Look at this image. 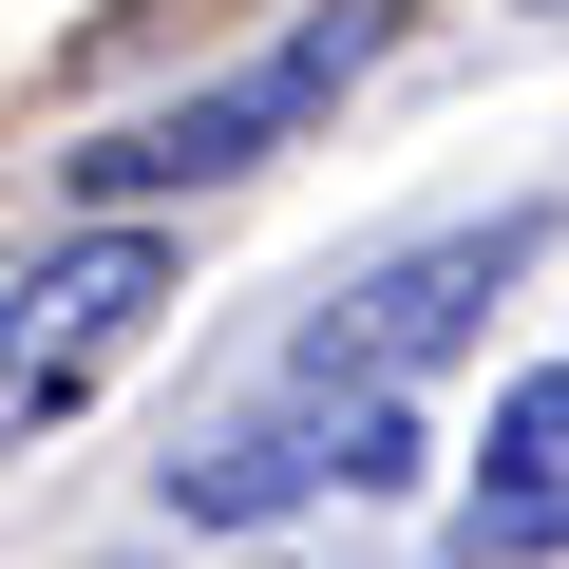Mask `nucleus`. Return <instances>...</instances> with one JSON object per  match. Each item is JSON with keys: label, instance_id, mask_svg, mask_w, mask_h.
Instances as JSON below:
<instances>
[{"label": "nucleus", "instance_id": "7ed1b4c3", "mask_svg": "<svg viewBox=\"0 0 569 569\" xmlns=\"http://www.w3.org/2000/svg\"><path fill=\"white\" fill-rule=\"evenodd\" d=\"M152 305H171V247H152V228H77V247H39L20 284H0V437L77 418V399L152 342Z\"/></svg>", "mask_w": 569, "mask_h": 569}, {"label": "nucleus", "instance_id": "f257e3e1", "mask_svg": "<svg viewBox=\"0 0 569 569\" xmlns=\"http://www.w3.org/2000/svg\"><path fill=\"white\" fill-rule=\"evenodd\" d=\"M550 247V209H493V228H418V247H380L361 284H323V323L284 342V399H399L418 361H456L475 342V305Z\"/></svg>", "mask_w": 569, "mask_h": 569}, {"label": "nucleus", "instance_id": "20e7f679", "mask_svg": "<svg viewBox=\"0 0 569 569\" xmlns=\"http://www.w3.org/2000/svg\"><path fill=\"white\" fill-rule=\"evenodd\" d=\"M323 475H342V493L418 475V418H399V399H266L247 437L171 456V512H190V531H266V512H305Z\"/></svg>", "mask_w": 569, "mask_h": 569}, {"label": "nucleus", "instance_id": "39448f33", "mask_svg": "<svg viewBox=\"0 0 569 569\" xmlns=\"http://www.w3.org/2000/svg\"><path fill=\"white\" fill-rule=\"evenodd\" d=\"M456 550L475 569H550L569 550V361H531L475 437V493H456Z\"/></svg>", "mask_w": 569, "mask_h": 569}, {"label": "nucleus", "instance_id": "f03ea898", "mask_svg": "<svg viewBox=\"0 0 569 569\" xmlns=\"http://www.w3.org/2000/svg\"><path fill=\"white\" fill-rule=\"evenodd\" d=\"M361 58H380V0H323V20L284 39V58H247V77H209V96H171V114L96 133V152H77V190H96V209L133 228L152 190H209V171H266L284 133H305V114H323V96L361 77Z\"/></svg>", "mask_w": 569, "mask_h": 569}]
</instances>
